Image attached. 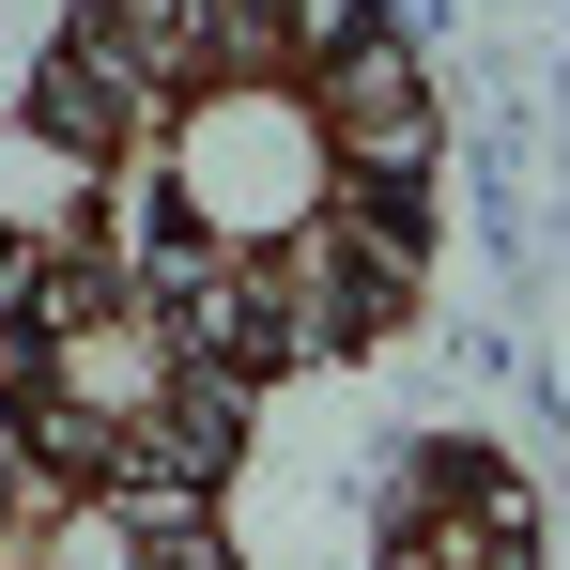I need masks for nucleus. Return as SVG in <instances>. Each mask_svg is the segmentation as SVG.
<instances>
[{
	"label": "nucleus",
	"mask_w": 570,
	"mask_h": 570,
	"mask_svg": "<svg viewBox=\"0 0 570 570\" xmlns=\"http://www.w3.org/2000/svg\"><path fill=\"white\" fill-rule=\"evenodd\" d=\"M31 139L78 155V247L247 385L371 355L432 293V78L385 0H78Z\"/></svg>",
	"instance_id": "nucleus-1"
},
{
	"label": "nucleus",
	"mask_w": 570,
	"mask_h": 570,
	"mask_svg": "<svg viewBox=\"0 0 570 570\" xmlns=\"http://www.w3.org/2000/svg\"><path fill=\"white\" fill-rule=\"evenodd\" d=\"M247 401L263 385L200 340L170 293L108 247H47L16 324H0V448L78 493V509H124V524H186L216 509V478L247 448Z\"/></svg>",
	"instance_id": "nucleus-2"
},
{
	"label": "nucleus",
	"mask_w": 570,
	"mask_h": 570,
	"mask_svg": "<svg viewBox=\"0 0 570 570\" xmlns=\"http://www.w3.org/2000/svg\"><path fill=\"white\" fill-rule=\"evenodd\" d=\"M31 263H47V247H31V232H0V324H16V293H31Z\"/></svg>",
	"instance_id": "nucleus-3"
}]
</instances>
